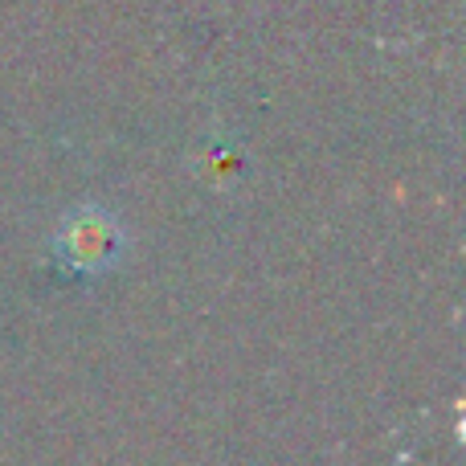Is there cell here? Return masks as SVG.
Segmentation results:
<instances>
[{
    "instance_id": "cell-1",
    "label": "cell",
    "mask_w": 466,
    "mask_h": 466,
    "mask_svg": "<svg viewBox=\"0 0 466 466\" xmlns=\"http://www.w3.org/2000/svg\"><path fill=\"white\" fill-rule=\"evenodd\" d=\"M127 249V233L119 218L103 205H78L57 221L54 238H49V254L74 279H98V274L115 270Z\"/></svg>"
}]
</instances>
